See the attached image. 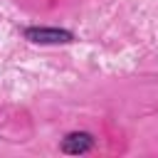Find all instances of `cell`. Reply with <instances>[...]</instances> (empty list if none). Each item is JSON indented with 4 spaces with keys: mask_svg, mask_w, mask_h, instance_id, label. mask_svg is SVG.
I'll return each instance as SVG.
<instances>
[{
    "mask_svg": "<svg viewBox=\"0 0 158 158\" xmlns=\"http://www.w3.org/2000/svg\"><path fill=\"white\" fill-rule=\"evenodd\" d=\"M25 40L35 44H69L74 42V32L62 30V27H25L22 30Z\"/></svg>",
    "mask_w": 158,
    "mask_h": 158,
    "instance_id": "cell-1",
    "label": "cell"
},
{
    "mask_svg": "<svg viewBox=\"0 0 158 158\" xmlns=\"http://www.w3.org/2000/svg\"><path fill=\"white\" fill-rule=\"evenodd\" d=\"M94 136L89 131H72L62 138V151L69 153V156H84L94 148Z\"/></svg>",
    "mask_w": 158,
    "mask_h": 158,
    "instance_id": "cell-2",
    "label": "cell"
}]
</instances>
